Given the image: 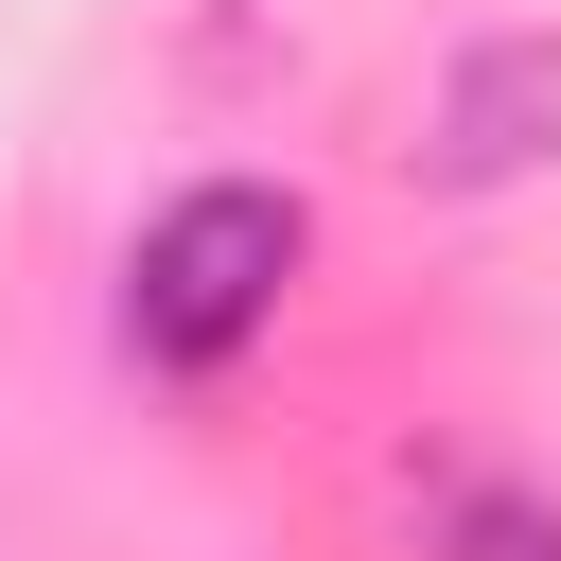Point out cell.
<instances>
[{"mask_svg":"<svg viewBox=\"0 0 561 561\" xmlns=\"http://www.w3.org/2000/svg\"><path fill=\"white\" fill-rule=\"evenodd\" d=\"M298 263H316V210L280 175H193L123 245V351L140 368H228V351H263V316L298 298Z\"/></svg>","mask_w":561,"mask_h":561,"instance_id":"obj_1","label":"cell"},{"mask_svg":"<svg viewBox=\"0 0 561 561\" xmlns=\"http://www.w3.org/2000/svg\"><path fill=\"white\" fill-rule=\"evenodd\" d=\"M543 140H561V35H473V53L438 70V175L491 193V175H526Z\"/></svg>","mask_w":561,"mask_h":561,"instance_id":"obj_2","label":"cell"},{"mask_svg":"<svg viewBox=\"0 0 561 561\" xmlns=\"http://www.w3.org/2000/svg\"><path fill=\"white\" fill-rule=\"evenodd\" d=\"M456 561H561V508H526V491H473V508H456Z\"/></svg>","mask_w":561,"mask_h":561,"instance_id":"obj_3","label":"cell"}]
</instances>
